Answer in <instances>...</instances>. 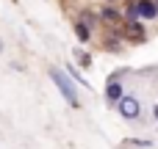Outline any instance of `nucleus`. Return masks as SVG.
Returning <instances> with one entry per match:
<instances>
[{
  "label": "nucleus",
  "mask_w": 158,
  "mask_h": 149,
  "mask_svg": "<svg viewBox=\"0 0 158 149\" xmlns=\"http://www.w3.org/2000/svg\"><path fill=\"white\" fill-rule=\"evenodd\" d=\"M47 75H50V80L56 83V88L64 94V100H67L72 108H78V105H81V100H78V91H75V83L69 80V75H67V72H61V69H56V66H50V69H47Z\"/></svg>",
  "instance_id": "f257e3e1"
},
{
  "label": "nucleus",
  "mask_w": 158,
  "mask_h": 149,
  "mask_svg": "<svg viewBox=\"0 0 158 149\" xmlns=\"http://www.w3.org/2000/svg\"><path fill=\"white\" fill-rule=\"evenodd\" d=\"M117 108H119L122 119H139V113H142V102L136 97H122L117 102Z\"/></svg>",
  "instance_id": "f03ea898"
},
{
  "label": "nucleus",
  "mask_w": 158,
  "mask_h": 149,
  "mask_svg": "<svg viewBox=\"0 0 158 149\" xmlns=\"http://www.w3.org/2000/svg\"><path fill=\"white\" fill-rule=\"evenodd\" d=\"M106 97H108V102H111V105H117V102L125 97V94H122V83L111 77V80H108V86H106Z\"/></svg>",
  "instance_id": "7ed1b4c3"
},
{
  "label": "nucleus",
  "mask_w": 158,
  "mask_h": 149,
  "mask_svg": "<svg viewBox=\"0 0 158 149\" xmlns=\"http://www.w3.org/2000/svg\"><path fill=\"white\" fill-rule=\"evenodd\" d=\"M136 11H139V17H144V19H156L158 17V8L153 0H139L136 3Z\"/></svg>",
  "instance_id": "20e7f679"
},
{
  "label": "nucleus",
  "mask_w": 158,
  "mask_h": 149,
  "mask_svg": "<svg viewBox=\"0 0 158 149\" xmlns=\"http://www.w3.org/2000/svg\"><path fill=\"white\" fill-rule=\"evenodd\" d=\"M100 19H103V22H108V25H119V22H122V14H119L117 8H111V6H108V8H103V11H100Z\"/></svg>",
  "instance_id": "39448f33"
},
{
  "label": "nucleus",
  "mask_w": 158,
  "mask_h": 149,
  "mask_svg": "<svg viewBox=\"0 0 158 149\" xmlns=\"http://www.w3.org/2000/svg\"><path fill=\"white\" fill-rule=\"evenodd\" d=\"M128 39H131V41H142V39H144V30H142V25L131 22V25H128Z\"/></svg>",
  "instance_id": "423d86ee"
},
{
  "label": "nucleus",
  "mask_w": 158,
  "mask_h": 149,
  "mask_svg": "<svg viewBox=\"0 0 158 149\" xmlns=\"http://www.w3.org/2000/svg\"><path fill=\"white\" fill-rule=\"evenodd\" d=\"M75 33H78V39H81V41H89V39H92V30H89L83 22H75Z\"/></svg>",
  "instance_id": "0eeeda50"
},
{
  "label": "nucleus",
  "mask_w": 158,
  "mask_h": 149,
  "mask_svg": "<svg viewBox=\"0 0 158 149\" xmlns=\"http://www.w3.org/2000/svg\"><path fill=\"white\" fill-rule=\"evenodd\" d=\"M67 75H69V77H72V80H78V83H83V86H89V83H86V80H83V77H81V72H78V69H75V66H67Z\"/></svg>",
  "instance_id": "6e6552de"
},
{
  "label": "nucleus",
  "mask_w": 158,
  "mask_h": 149,
  "mask_svg": "<svg viewBox=\"0 0 158 149\" xmlns=\"http://www.w3.org/2000/svg\"><path fill=\"white\" fill-rule=\"evenodd\" d=\"M81 22H83V25L89 28V25H94V22H97V17H92L89 11H83V19H81Z\"/></svg>",
  "instance_id": "1a4fd4ad"
},
{
  "label": "nucleus",
  "mask_w": 158,
  "mask_h": 149,
  "mask_svg": "<svg viewBox=\"0 0 158 149\" xmlns=\"http://www.w3.org/2000/svg\"><path fill=\"white\" fill-rule=\"evenodd\" d=\"M92 64V55H81V66H89Z\"/></svg>",
  "instance_id": "9d476101"
},
{
  "label": "nucleus",
  "mask_w": 158,
  "mask_h": 149,
  "mask_svg": "<svg viewBox=\"0 0 158 149\" xmlns=\"http://www.w3.org/2000/svg\"><path fill=\"white\" fill-rule=\"evenodd\" d=\"M153 113H156V119H158V105H156V108H153Z\"/></svg>",
  "instance_id": "9b49d317"
},
{
  "label": "nucleus",
  "mask_w": 158,
  "mask_h": 149,
  "mask_svg": "<svg viewBox=\"0 0 158 149\" xmlns=\"http://www.w3.org/2000/svg\"><path fill=\"white\" fill-rule=\"evenodd\" d=\"M156 8H158V3H156Z\"/></svg>",
  "instance_id": "f8f14e48"
}]
</instances>
